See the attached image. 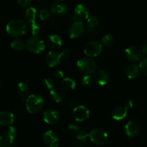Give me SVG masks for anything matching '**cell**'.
<instances>
[{"instance_id": "18", "label": "cell", "mask_w": 147, "mask_h": 147, "mask_svg": "<svg viewBox=\"0 0 147 147\" xmlns=\"http://www.w3.org/2000/svg\"><path fill=\"white\" fill-rule=\"evenodd\" d=\"M14 121V116L8 111L0 112V125L3 126H11Z\"/></svg>"}, {"instance_id": "12", "label": "cell", "mask_w": 147, "mask_h": 147, "mask_svg": "<svg viewBox=\"0 0 147 147\" xmlns=\"http://www.w3.org/2000/svg\"><path fill=\"white\" fill-rule=\"evenodd\" d=\"M42 141L49 147H56L59 144L58 136L52 130H48L43 134Z\"/></svg>"}, {"instance_id": "16", "label": "cell", "mask_w": 147, "mask_h": 147, "mask_svg": "<svg viewBox=\"0 0 147 147\" xmlns=\"http://www.w3.org/2000/svg\"><path fill=\"white\" fill-rule=\"evenodd\" d=\"M110 75L106 70H99L95 73L94 79L95 81L99 85V86H106V84L110 81Z\"/></svg>"}, {"instance_id": "17", "label": "cell", "mask_w": 147, "mask_h": 147, "mask_svg": "<svg viewBox=\"0 0 147 147\" xmlns=\"http://www.w3.org/2000/svg\"><path fill=\"white\" fill-rule=\"evenodd\" d=\"M50 96L53 101L55 103H60L65 98V90L63 88L54 87L50 90Z\"/></svg>"}, {"instance_id": "38", "label": "cell", "mask_w": 147, "mask_h": 147, "mask_svg": "<svg viewBox=\"0 0 147 147\" xmlns=\"http://www.w3.org/2000/svg\"><path fill=\"white\" fill-rule=\"evenodd\" d=\"M54 76L57 79H63L64 78V73L61 70H57L55 71Z\"/></svg>"}, {"instance_id": "13", "label": "cell", "mask_w": 147, "mask_h": 147, "mask_svg": "<svg viewBox=\"0 0 147 147\" xmlns=\"http://www.w3.org/2000/svg\"><path fill=\"white\" fill-rule=\"evenodd\" d=\"M126 58L131 62H137L141 59L142 53L140 49L135 45L129 46L125 51Z\"/></svg>"}, {"instance_id": "30", "label": "cell", "mask_w": 147, "mask_h": 147, "mask_svg": "<svg viewBox=\"0 0 147 147\" xmlns=\"http://www.w3.org/2000/svg\"><path fill=\"white\" fill-rule=\"evenodd\" d=\"M98 18L96 16H91L89 17L87 21V25L90 30L95 29L98 25Z\"/></svg>"}, {"instance_id": "15", "label": "cell", "mask_w": 147, "mask_h": 147, "mask_svg": "<svg viewBox=\"0 0 147 147\" xmlns=\"http://www.w3.org/2000/svg\"><path fill=\"white\" fill-rule=\"evenodd\" d=\"M61 58L60 53L56 51H50L46 56L45 62L49 67H54L60 64Z\"/></svg>"}, {"instance_id": "9", "label": "cell", "mask_w": 147, "mask_h": 147, "mask_svg": "<svg viewBox=\"0 0 147 147\" xmlns=\"http://www.w3.org/2000/svg\"><path fill=\"white\" fill-rule=\"evenodd\" d=\"M90 16V9L88 7L84 4H79L76 6L74 11V18L75 21H84L88 20Z\"/></svg>"}, {"instance_id": "32", "label": "cell", "mask_w": 147, "mask_h": 147, "mask_svg": "<svg viewBox=\"0 0 147 147\" xmlns=\"http://www.w3.org/2000/svg\"><path fill=\"white\" fill-rule=\"evenodd\" d=\"M42 84L45 88H47V90H51L52 88H53L55 86V81L53 78L50 77H47L43 79L42 80Z\"/></svg>"}, {"instance_id": "36", "label": "cell", "mask_w": 147, "mask_h": 147, "mask_svg": "<svg viewBox=\"0 0 147 147\" xmlns=\"http://www.w3.org/2000/svg\"><path fill=\"white\" fill-rule=\"evenodd\" d=\"M32 0H17V4L21 8H27L31 4Z\"/></svg>"}, {"instance_id": "40", "label": "cell", "mask_w": 147, "mask_h": 147, "mask_svg": "<svg viewBox=\"0 0 147 147\" xmlns=\"http://www.w3.org/2000/svg\"><path fill=\"white\" fill-rule=\"evenodd\" d=\"M142 52H143L144 54L146 55H147V42L144 43V45L142 46Z\"/></svg>"}, {"instance_id": "42", "label": "cell", "mask_w": 147, "mask_h": 147, "mask_svg": "<svg viewBox=\"0 0 147 147\" xmlns=\"http://www.w3.org/2000/svg\"><path fill=\"white\" fill-rule=\"evenodd\" d=\"M54 1H56V2H60V1H63V0H53Z\"/></svg>"}, {"instance_id": "22", "label": "cell", "mask_w": 147, "mask_h": 147, "mask_svg": "<svg viewBox=\"0 0 147 147\" xmlns=\"http://www.w3.org/2000/svg\"><path fill=\"white\" fill-rule=\"evenodd\" d=\"M37 10L34 7H28L24 12V18L26 23L29 24H32L35 23L36 17H37Z\"/></svg>"}, {"instance_id": "5", "label": "cell", "mask_w": 147, "mask_h": 147, "mask_svg": "<svg viewBox=\"0 0 147 147\" xmlns=\"http://www.w3.org/2000/svg\"><path fill=\"white\" fill-rule=\"evenodd\" d=\"M108 139V134L105 130L100 128L92 129L89 133V140L92 144L96 146L104 144Z\"/></svg>"}, {"instance_id": "43", "label": "cell", "mask_w": 147, "mask_h": 147, "mask_svg": "<svg viewBox=\"0 0 147 147\" xmlns=\"http://www.w3.org/2000/svg\"><path fill=\"white\" fill-rule=\"evenodd\" d=\"M0 88H1V83H0Z\"/></svg>"}, {"instance_id": "3", "label": "cell", "mask_w": 147, "mask_h": 147, "mask_svg": "<svg viewBox=\"0 0 147 147\" xmlns=\"http://www.w3.org/2000/svg\"><path fill=\"white\" fill-rule=\"evenodd\" d=\"M77 67L80 72L86 75H92L96 73L97 64L92 57H82L77 62Z\"/></svg>"}, {"instance_id": "39", "label": "cell", "mask_w": 147, "mask_h": 147, "mask_svg": "<svg viewBox=\"0 0 147 147\" xmlns=\"http://www.w3.org/2000/svg\"><path fill=\"white\" fill-rule=\"evenodd\" d=\"M124 106L126 107H127L128 109H132L134 107V101L131 99H129V100H126L124 102Z\"/></svg>"}, {"instance_id": "25", "label": "cell", "mask_w": 147, "mask_h": 147, "mask_svg": "<svg viewBox=\"0 0 147 147\" xmlns=\"http://www.w3.org/2000/svg\"><path fill=\"white\" fill-rule=\"evenodd\" d=\"M17 92L21 97L27 98L30 93V87L25 82H20L17 86Z\"/></svg>"}, {"instance_id": "2", "label": "cell", "mask_w": 147, "mask_h": 147, "mask_svg": "<svg viewBox=\"0 0 147 147\" xmlns=\"http://www.w3.org/2000/svg\"><path fill=\"white\" fill-rule=\"evenodd\" d=\"M25 103L28 113L36 114L42 109L45 102L43 98L40 95L32 94L26 98Z\"/></svg>"}, {"instance_id": "35", "label": "cell", "mask_w": 147, "mask_h": 147, "mask_svg": "<svg viewBox=\"0 0 147 147\" xmlns=\"http://www.w3.org/2000/svg\"><path fill=\"white\" fill-rule=\"evenodd\" d=\"M31 31L32 34L34 36H37L39 34H40V31H41V29H40V27L36 23H34V24H31Z\"/></svg>"}, {"instance_id": "20", "label": "cell", "mask_w": 147, "mask_h": 147, "mask_svg": "<svg viewBox=\"0 0 147 147\" xmlns=\"http://www.w3.org/2000/svg\"><path fill=\"white\" fill-rule=\"evenodd\" d=\"M140 67L136 64L129 65L125 70V73H126V76L128 77V78L131 79V80H134V79L137 78L140 75Z\"/></svg>"}, {"instance_id": "24", "label": "cell", "mask_w": 147, "mask_h": 147, "mask_svg": "<svg viewBox=\"0 0 147 147\" xmlns=\"http://www.w3.org/2000/svg\"><path fill=\"white\" fill-rule=\"evenodd\" d=\"M78 146H84L88 143L89 139V134L83 130H80L76 136Z\"/></svg>"}, {"instance_id": "26", "label": "cell", "mask_w": 147, "mask_h": 147, "mask_svg": "<svg viewBox=\"0 0 147 147\" xmlns=\"http://www.w3.org/2000/svg\"><path fill=\"white\" fill-rule=\"evenodd\" d=\"M62 88L65 91H73L76 88V82L70 78H65L62 80Z\"/></svg>"}, {"instance_id": "29", "label": "cell", "mask_w": 147, "mask_h": 147, "mask_svg": "<svg viewBox=\"0 0 147 147\" xmlns=\"http://www.w3.org/2000/svg\"><path fill=\"white\" fill-rule=\"evenodd\" d=\"M114 42V38H113V35L110 34H106L104 37L102 38L101 44L102 45L104 46L105 47H111Z\"/></svg>"}, {"instance_id": "19", "label": "cell", "mask_w": 147, "mask_h": 147, "mask_svg": "<svg viewBox=\"0 0 147 147\" xmlns=\"http://www.w3.org/2000/svg\"><path fill=\"white\" fill-rule=\"evenodd\" d=\"M128 109L125 106H118L115 108L111 112V116L113 120L115 121H121L123 120L127 116Z\"/></svg>"}, {"instance_id": "7", "label": "cell", "mask_w": 147, "mask_h": 147, "mask_svg": "<svg viewBox=\"0 0 147 147\" xmlns=\"http://www.w3.org/2000/svg\"><path fill=\"white\" fill-rule=\"evenodd\" d=\"M73 116L78 122H83L90 117V111L86 106L80 105L74 108L73 111Z\"/></svg>"}, {"instance_id": "23", "label": "cell", "mask_w": 147, "mask_h": 147, "mask_svg": "<svg viewBox=\"0 0 147 147\" xmlns=\"http://www.w3.org/2000/svg\"><path fill=\"white\" fill-rule=\"evenodd\" d=\"M50 11L53 14L63 16L67 13V9L66 6L63 5V4H58V3H53L50 6Z\"/></svg>"}, {"instance_id": "1", "label": "cell", "mask_w": 147, "mask_h": 147, "mask_svg": "<svg viewBox=\"0 0 147 147\" xmlns=\"http://www.w3.org/2000/svg\"><path fill=\"white\" fill-rule=\"evenodd\" d=\"M7 34L12 37H20L27 32V24L21 20H11L6 26Z\"/></svg>"}, {"instance_id": "41", "label": "cell", "mask_w": 147, "mask_h": 147, "mask_svg": "<svg viewBox=\"0 0 147 147\" xmlns=\"http://www.w3.org/2000/svg\"><path fill=\"white\" fill-rule=\"evenodd\" d=\"M3 144H4V137H2L0 134V146H2Z\"/></svg>"}, {"instance_id": "11", "label": "cell", "mask_w": 147, "mask_h": 147, "mask_svg": "<svg viewBox=\"0 0 147 147\" xmlns=\"http://www.w3.org/2000/svg\"><path fill=\"white\" fill-rule=\"evenodd\" d=\"M60 119V116L57 110L53 109H47L43 113V120L47 124L54 125L58 123Z\"/></svg>"}, {"instance_id": "10", "label": "cell", "mask_w": 147, "mask_h": 147, "mask_svg": "<svg viewBox=\"0 0 147 147\" xmlns=\"http://www.w3.org/2000/svg\"><path fill=\"white\" fill-rule=\"evenodd\" d=\"M17 136V130L14 126H9L4 132V144L2 146H15L14 139Z\"/></svg>"}, {"instance_id": "21", "label": "cell", "mask_w": 147, "mask_h": 147, "mask_svg": "<svg viewBox=\"0 0 147 147\" xmlns=\"http://www.w3.org/2000/svg\"><path fill=\"white\" fill-rule=\"evenodd\" d=\"M47 42L50 48L53 50H57L61 47L63 42H62L61 37L58 34H51L47 37Z\"/></svg>"}, {"instance_id": "28", "label": "cell", "mask_w": 147, "mask_h": 147, "mask_svg": "<svg viewBox=\"0 0 147 147\" xmlns=\"http://www.w3.org/2000/svg\"><path fill=\"white\" fill-rule=\"evenodd\" d=\"M95 82L94 78L91 75H86L81 80V84L85 88H90L93 85Z\"/></svg>"}, {"instance_id": "6", "label": "cell", "mask_w": 147, "mask_h": 147, "mask_svg": "<svg viewBox=\"0 0 147 147\" xmlns=\"http://www.w3.org/2000/svg\"><path fill=\"white\" fill-rule=\"evenodd\" d=\"M103 50V45L100 42L98 41H90L85 45L84 52L85 55L88 57H96L98 56Z\"/></svg>"}, {"instance_id": "31", "label": "cell", "mask_w": 147, "mask_h": 147, "mask_svg": "<svg viewBox=\"0 0 147 147\" xmlns=\"http://www.w3.org/2000/svg\"><path fill=\"white\" fill-rule=\"evenodd\" d=\"M67 129L68 134L70 136H76V134H77L79 132V131L80 130V127H79L78 125L73 123H68L67 126Z\"/></svg>"}, {"instance_id": "27", "label": "cell", "mask_w": 147, "mask_h": 147, "mask_svg": "<svg viewBox=\"0 0 147 147\" xmlns=\"http://www.w3.org/2000/svg\"><path fill=\"white\" fill-rule=\"evenodd\" d=\"M10 46L12 50L15 51H22L25 47V43L20 39H14L10 43Z\"/></svg>"}, {"instance_id": "34", "label": "cell", "mask_w": 147, "mask_h": 147, "mask_svg": "<svg viewBox=\"0 0 147 147\" xmlns=\"http://www.w3.org/2000/svg\"><path fill=\"white\" fill-rule=\"evenodd\" d=\"M139 67H140L141 72L144 75L147 76V57L144 58L141 61L140 64H139Z\"/></svg>"}, {"instance_id": "37", "label": "cell", "mask_w": 147, "mask_h": 147, "mask_svg": "<svg viewBox=\"0 0 147 147\" xmlns=\"http://www.w3.org/2000/svg\"><path fill=\"white\" fill-rule=\"evenodd\" d=\"M60 55H61L62 58L67 59L71 56V52L69 50H67V49H65V50H63V51L60 53Z\"/></svg>"}, {"instance_id": "14", "label": "cell", "mask_w": 147, "mask_h": 147, "mask_svg": "<svg viewBox=\"0 0 147 147\" xmlns=\"http://www.w3.org/2000/svg\"><path fill=\"white\" fill-rule=\"evenodd\" d=\"M124 131L129 137H135L140 132V126L137 122L130 121L124 126Z\"/></svg>"}, {"instance_id": "8", "label": "cell", "mask_w": 147, "mask_h": 147, "mask_svg": "<svg viewBox=\"0 0 147 147\" xmlns=\"http://www.w3.org/2000/svg\"><path fill=\"white\" fill-rule=\"evenodd\" d=\"M85 32V25L82 21L73 22L69 28V36L71 39H78L81 37Z\"/></svg>"}, {"instance_id": "33", "label": "cell", "mask_w": 147, "mask_h": 147, "mask_svg": "<svg viewBox=\"0 0 147 147\" xmlns=\"http://www.w3.org/2000/svg\"><path fill=\"white\" fill-rule=\"evenodd\" d=\"M40 19L42 21H46L50 17V11L47 9H42L40 12Z\"/></svg>"}, {"instance_id": "4", "label": "cell", "mask_w": 147, "mask_h": 147, "mask_svg": "<svg viewBox=\"0 0 147 147\" xmlns=\"http://www.w3.org/2000/svg\"><path fill=\"white\" fill-rule=\"evenodd\" d=\"M25 48L30 53L38 54L44 51L45 44L42 39L37 36L33 35L27 40L25 43Z\"/></svg>"}]
</instances>
